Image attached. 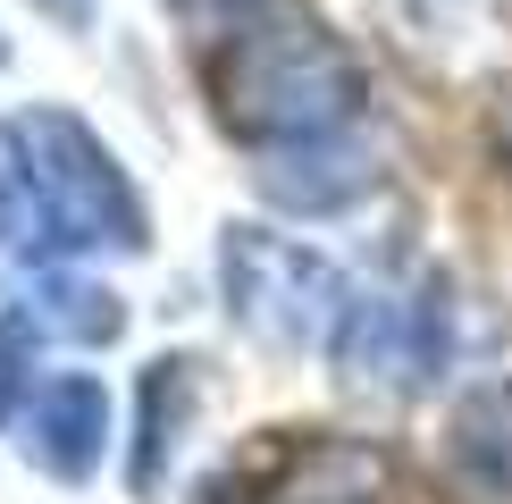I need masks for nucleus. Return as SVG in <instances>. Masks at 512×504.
Returning <instances> with one entry per match:
<instances>
[{"label": "nucleus", "instance_id": "nucleus-8", "mask_svg": "<svg viewBox=\"0 0 512 504\" xmlns=\"http://www.w3.org/2000/svg\"><path fill=\"white\" fill-rule=\"evenodd\" d=\"M269 504H395V462L361 437H328L277 471Z\"/></svg>", "mask_w": 512, "mask_h": 504}, {"label": "nucleus", "instance_id": "nucleus-9", "mask_svg": "<svg viewBox=\"0 0 512 504\" xmlns=\"http://www.w3.org/2000/svg\"><path fill=\"white\" fill-rule=\"evenodd\" d=\"M17 320L42 328V336H68V345H110V336L126 328L118 294H101L93 278H76V269H26L17 278Z\"/></svg>", "mask_w": 512, "mask_h": 504}, {"label": "nucleus", "instance_id": "nucleus-3", "mask_svg": "<svg viewBox=\"0 0 512 504\" xmlns=\"http://www.w3.org/2000/svg\"><path fill=\"white\" fill-rule=\"evenodd\" d=\"M219 269H227V303H236V320L261 336V345L311 353L319 336L336 345V320H345V278H336L311 244L261 236V227H236L227 252H219Z\"/></svg>", "mask_w": 512, "mask_h": 504}, {"label": "nucleus", "instance_id": "nucleus-15", "mask_svg": "<svg viewBox=\"0 0 512 504\" xmlns=\"http://www.w3.org/2000/svg\"><path fill=\"white\" fill-rule=\"evenodd\" d=\"M51 9H59V17H84V0H51Z\"/></svg>", "mask_w": 512, "mask_h": 504}, {"label": "nucleus", "instance_id": "nucleus-7", "mask_svg": "<svg viewBox=\"0 0 512 504\" xmlns=\"http://www.w3.org/2000/svg\"><path fill=\"white\" fill-rule=\"evenodd\" d=\"M370 152L345 135H311V143H261V194L286 210H345L353 194H370Z\"/></svg>", "mask_w": 512, "mask_h": 504}, {"label": "nucleus", "instance_id": "nucleus-4", "mask_svg": "<svg viewBox=\"0 0 512 504\" xmlns=\"http://www.w3.org/2000/svg\"><path fill=\"white\" fill-rule=\"evenodd\" d=\"M336 362H345L353 387H420V378L445 362L437 303H412V294L345 303V320H336Z\"/></svg>", "mask_w": 512, "mask_h": 504}, {"label": "nucleus", "instance_id": "nucleus-11", "mask_svg": "<svg viewBox=\"0 0 512 504\" xmlns=\"http://www.w3.org/2000/svg\"><path fill=\"white\" fill-rule=\"evenodd\" d=\"M34 244V185H26V152H17V126H0V252Z\"/></svg>", "mask_w": 512, "mask_h": 504}, {"label": "nucleus", "instance_id": "nucleus-10", "mask_svg": "<svg viewBox=\"0 0 512 504\" xmlns=\"http://www.w3.org/2000/svg\"><path fill=\"white\" fill-rule=\"evenodd\" d=\"M185 412H194V362H152L143 370V395H135V496H160V462L177 446Z\"/></svg>", "mask_w": 512, "mask_h": 504}, {"label": "nucleus", "instance_id": "nucleus-12", "mask_svg": "<svg viewBox=\"0 0 512 504\" xmlns=\"http://www.w3.org/2000/svg\"><path fill=\"white\" fill-rule=\"evenodd\" d=\"M269 9H277V0H177V17H185L194 34H210V42L236 34V26H252V17H269Z\"/></svg>", "mask_w": 512, "mask_h": 504}, {"label": "nucleus", "instance_id": "nucleus-2", "mask_svg": "<svg viewBox=\"0 0 512 504\" xmlns=\"http://www.w3.org/2000/svg\"><path fill=\"white\" fill-rule=\"evenodd\" d=\"M17 152H26L42 252H143L152 244V219H143L126 168L101 152V135L76 110H26L17 118Z\"/></svg>", "mask_w": 512, "mask_h": 504}, {"label": "nucleus", "instance_id": "nucleus-14", "mask_svg": "<svg viewBox=\"0 0 512 504\" xmlns=\"http://www.w3.org/2000/svg\"><path fill=\"white\" fill-rule=\"evenodd\" d=\"M496 152H504V168H512V93L496 101Z\"/></svg>", "mask_w": 512, "mask_h": 504}, {"label": "nucleus", "instance_id": "nucleus-5", "mask_svg": "<svg viewBox=\"0 0 512 504\" xmlns=\"http://www.w3.org/2000/svg\"><path fill=\"white\" fill-rule=\"evenodd\" d=\"M437 471L454 504H512V378L454 404L437 437Z\"/></svg>", "mask_w": 512, "mask_h": 504}, {"label": "nucleus", "instance_id": "nucleus-6", "mask_svg": "<svg viewBox=\"0 0 512 504\" xmlns=\"http://www.w3.org/2000/svg\"><path fill=\"white\" fill-rule=\"evenodd\" d=\"M26 454L42 462L51 479H93L101 454H110V395H101V378H51V387L34 395V420H26Z\"/></svg>", "mask_w": 512, "mask_h": 504}, {"label": "nucleus", "instance_id": "nucleus-13", "mask_svg": "<svg viewBox=\"0 0 512 504\" xmlns=\"http://www.w3.org/2000/svg\"><path fill=\"white\" fill-rule=\"evenodd\" d=\"M26 370H34V353H26V320H0V420L17 412V395H26Z\"/></svg>", "mask_w": 512, "mask_h": 504}, {"label": "nucleus", "instance_id": "nucleus-1", "mask_svg": "<svg viewBox=\"0 0 512 504\" xmlns=\"http://www.w3.org/2000/svg\"><path fill=\"white\" fill-rule=\"evenodd\" d=\"M210 101L244 143H311L361 118V68L336 34L269 9L210 42Z\"/></svg>", "mask_w": 512, "mask_h": 504}]
</instances>
